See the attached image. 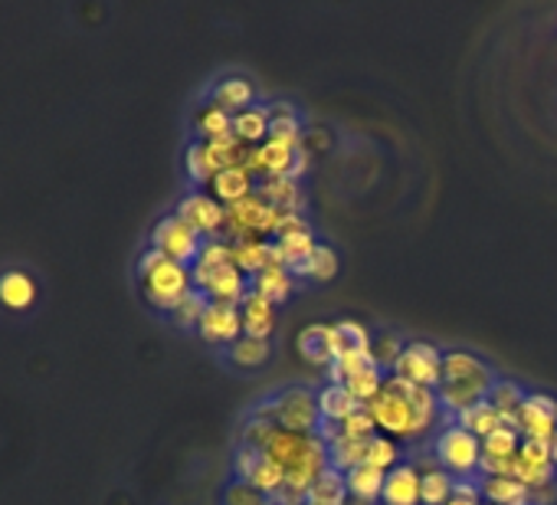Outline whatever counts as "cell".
Segmentation results:
<instances>
[{
    "instance_id": "b9f144b4",
    "label": "cell",
    "mask_w": 557,
    "mask_h": 505,
    "mask_svg": "<svg viewBox=\"0 0 557 505\" xmlns=\"http://www.w3.org/2000/svg\"><path fill=\"white\" fill-rule=\"evenodd\" d=\"M400 446H397V440L394 436H387V433H374L371 440H368V459L364 463H371V466H377V469H384V472H391L397 463H400Z\"/></svg>"
},
{
    "instance_id": "11a10c76",
    "label": "cell",
    "mask_w": 557,
    "mask_h": 505,
    "mask_svg": "<svg viewBox=\"0 0 557 505\" xmlns=\"http://www.w3.org/2000/svg\"><path fill=\"white\" fill-rule=\"evenodd\" d=\"M528 401H534L541 410H547L550 417H557V397L544 394V391H528Z\"/></svg>"
},
{
    "instance_id": "52a82bcc",
    "label": "cell",
    "mask_w": 557,
    "mask_h": 505,
    "mask_svg": "<svg viewBox=\"0 0 557 505\" xmlns=\"http://www.w3.org/2000/svg\"><path fill=\"white\" fill-rule=\"evenodd\" d=\"M495 381V371L492 365H482L469 374H459V378H443L440 387H436V397H440V407L446 414H462L466 407H472L475 401L488 397V387Z\"/></svg>"
},
{
    "instance_id": "e0dca14e",
    "label": "cell",
    "mask_w": 557,
    "mask_h": 505,
    "mask_svg": "<svg viewBox=\"0 0 557 505\" xmlns=\"http://www.w3.org/2000/svg\"><path fill=\"white\" fill-rule=\"evenodd\" d=\"M256 194H262L272 207L278 210H302L306 207V190L299 181L278 174V177H259Z\"/></svg>"
},
{
    "instance_id": "f546056e",
    "label": "cell",
    "mask_w": 557,
    "mask_h": 505,
    "mask_svg": "<svg viewBox=\"0 0 557 505\" xmlns=\"http://www.w3.org/2000/svg\"><path fill=\"white\" fill-rule=\"evenodd\" d=\"M194 128H197V135H200L203 141L226 138V135H233V112H226V109H220V106L207 102V106H200V109H197V115H194Z\"/></svg>"
},
{
    "instance_id": "74e56055",
    "label": "cell",
    "mask_w": 557,
    "mask_h": 505,
    "mask_svg": "<svg viewBox=\"0 0 557 505\" xmlns=\"http://www.w3.org/2000/svg\"><path fill=\"white\" fill-rule=\"evenodd\" d=\"M233 263V243L226 236H207L197 260L190 263L194 270H216V267H226Z\"/></svg>"
},
{
    "instance_id": "6da1fadb",
    "label": "cell",
    "mask_w": 557,
    "mask_h": 505,
    "mask_svg": "<svg viewBox=\"0 0 557 505\" xmlns=\"http://www.w3.org/2000/svg\"><path fill=\"white\" fill-rule=\"evenodd\" d=\"M249 417L275 420L283 430L293 433H319L322 410H319V391L309 384H286L272 394H265L259 404H252Z\"/></svg>"
},
{
    "instance_id": "d4e9b609",
    "label": "cell",
    "mask_w": 557,
    "mask_h": 505,
    "mask_svg": "<svg viewBox=\"0 0 557 505\" xmlns=\"http://www.w3.org/2000/svg\"><path fill=\"white\" fill-rule=\"evenodd\" d=\"M518 430L524 440H547L550 443V436L557 433V417H550L547 410H541L534 401L524 397L518 407Z\"/></svg>"
},
{
    "instance_id": "91938a15",
    "label": "cell",
    "mask_w": 557,
    "mask_h": 505,
    "mask_svg": "<svg viewBox=\"0 0 557 505\" xmlns=\"http://www.w3.org/2000/svg\"><path fill=\"white\" fill-rule=\"evenodd\" d=\"M306 505H312V502H306Z\"/></svg>"
},
{
    "instance_id": "8992f818",
    "label": "cell",
    "mask_w": 557,
    "mask_h": 505,
    "mask_svg": "<svg viewBox=\"0 0 557 505\" xmlns=\"http://www.w3.org/2000/svg\"><path fill=\"white\" fill-rule=\"evenodd\" d=\"M368 410L374 414L377 430H384L387 436L407 440V436H417V433L426 430V423H423V417L417 414V407H413L407 397H397V394H391V391H381V394L368 404Z\"/></svg>"
},
{
    "instance_id": "7402d4cb",
    "label": "cell",
    "mask_w": 557,
    "mask_h": 505,
    "mask_svg": "<svg viewBox=\"0 0 557 505\" xmlns=\"http://www.w3.org/2000/svg\"><path fill=\"white\" fill-rule=\"evenodd\" d=\"M338 267H342L338 249H335L332 243L319 239L315 249H312V257H309L306 263H299V267L293 270V276H296V280H319V283H325V280H332V276L338 273Z\"/></svg>"
},
{
    "instance_id": "8d00e7d4",
    "label": "cell",
    "mask_w": 557,
    "mask_h": 505,
    "mask_svg": "<svg viewBox=\"0 0 557 505\" xmlns=\"http://www.w3.org/2000/svg\"><path fill=\"white\" fill-rule=\"evenodd\" d=\"M384 381H387V371H381L377 365H371V368L351 374V378L345 381V387L355 394L358 404H371V401L384 391Z\"/></svg>"
},
{
    "instance_id": "7bdbcfd3",
    "label": "cell",
    "mask_w": 557,
    "mask_h": 505,
    "mask_svg": "<svg viewBox=\"0 0 557 505\" xmlns=\"http://www.w3.org/2000/svg\"><path fill=\"white\" fill-rule=\"evenodd\" d=\"M184 168L187 174L203 184V181H213V164H210V155H207V141L203 138H194L184 151Z\"/></svg>"
},
{
    "instance_id": "277c9868",
    "label": "cell",
    "mask_w": 557,
    "mask_h": 505,
    "mask_svg": "<svg viewBox=\"0 0 557 505\" xmlns=\"http://www.w3.org/2000/svg\"><path fill=\"white\" fill-rule=\"evenodd\" d=\"M286 210L272 207L262 194H246L236 204H226V239H243V236H275V226L283 220Z\"/></svg>"
},
{
    "instance_id": "4dcf8cb0",
    "label": "cell",
    "mask_w": 557,
    "mask_h": 505,
    "mask_svg": "<svg viewBox=\"0 0 557 505\" xmlns=\"http://www.w3.org/2000/svg\"><path fill=\"white\" fill-rule=\"evenodd\" d=\"M456 420H459L466 430H472L475 436H488L492 430L502 427V410H498L488 397H482V401H475L472 407H466L462 414H456Z\"/></svg>"
},
{
    "instance_id": "bcb514c9",
    "label": "cell",
    "mask_w": 557,
    "mask_h": 505,
    "mask_svg": "<svg viewBox=\"0 0 557 505\" xmlns=\"http://www.w3.org/2000/svg\"><path fill=\"white\" fill-rule=\"evenodd\" d=\"M342 433L345 436H355V440H371L377 433V423H374V414L368 410V404H361L358 410H351L342 420Z\"/></svg>"
},
{
    "instance_id": "603a6c76",
    "label": "cell",
    "mask_w": 557,
    "mask_h": 505,
    "mask_svg": "<svg viewBox=\"0 0 557 505\" xmlns=\"http://www.w3.org/2000/svg\"><path fill=\"white\" fill-rule=\"evenodd\" d=\"M249 283H252V290H256L259 296H265L269 303H283V299H289L293 290H296V276H293L289 267H265V270L256 273Z\"/></svg>"
},
{
    "instance_id": "4316f807",
    "label": "cell",
    "mask_w": 557,
    "mask_h": 505,
    "mask_svg": "<svg viewBox=\"0 0 557 505\" xmlns=\"http://www.w3.org/2000/svg\"><path fill=\"white\" fill-rule=\"evenodd\" d=\"M272 355V342L269 338H256V335H239L233 345H226V358L236 365V368H259L265 365Z\"/></svg>"
},
{
    "instance_id": "60d3db41",
    "label": "cell",
    "mask_w": 557,
    "mask_h": 505,
    "mask_svg": "<svg viewBox=\"0 0 557 505\" xmlns=\"http://www.w3.org/2000/svg\"><path fill=\"white\" fill-rule=\"evenodd\" d=\"M246 482H252V485H256L259 492H265V495L272 498V495H275L278 489L286 485V469L278 466V463H275L272 456H265V453H262V459L256 463V469H252V476H249Z\"/></svg>"
},
{
    "instance_id": "1f68e13d",
    "label": "cell",
    "mask_w": 557,
    "mask_h": 505,
    "mask_svg": "<svg viewBox=\"0 0 557 505\" xmlns=\"http://www.w3.org/2000/svg\"><path fill=\"white\" fill-rule=\"evenodd\" d=\"M453 482L456 476L446 472L443 466H430L423 469V482H420V505H446L453 498Z\"/></svg>"
},
{
    "instance_id": "2e32d148",
    "label": "cell",
    "mask_w": 557,
    "mask_h": 505,
    "mask_svg": "<svg viewBox=\"0 0 557 505\" xmlns=\"http://www.w3.org/2000/svg\"><path fill=\"white\" fill-rule=\"evenodd\" d=\"M210 99H213V106H220L226 112H239V109L256 102V86H252V79L233 73V76H223L210 86Z\"/></svg>"
},
{
    "instance_id": "d590c367",
    "label": "cell",
    "mask_w": 557,
    "mask_h": 505,
    "mask_svg": "<svg viewBox=\"0 0 557 505\" xmlns=\"http://www.w3.org/2000/svg\"><path fill=\"white\" fill-rule=\"evenodd\" d=\"M404 338L397 335V332H391V329H384V332H377L374 338H371V355H374V365L381 368V371H394L397 368V361H400V355H404Z\"/></svg>"
},
{
    "instance_id": "9a60e30c",
    "label": "cell",
    "mask_w": 557,
    "mask_h": 505,
    "mask_svg": "<svg viewBox=\"0 0 557 505\" xmlns=\"http://www.w3.org/2000/svg\"><path fill=\"white\" fill-rule=\"evenodd\" d=\"M239 312H243V332L246 335H256V338H269L278 316H275V303H269L265 296H259L256 290H249L239 303Z\"/></svg>"
},
{
    "instance_id": "4fadbf2b",
    "label": "cell",
    "mask_w": 557,
    "mask_h": 505,
    "mask_svg": "<svg viewBox=\"0 0 557 505\" xmlns=\"http://www.w3.org/2000/svg\"><path fill=\"white\" fill-rule=\"evenodd\" d=\"M197 332L203 335V342H213V345H233L239 335H243V312L239 306H230V303H210Z\"/></svg>"
},
{
    "instance_id": "f907efd6",
    "label": "cell",
    "mask_w": 557,
    "mask_h": 505,
    "mask_svg": "<svg viewBox=\"0 0 557 505\" xmlns=\"http://www.w3.org/2000/svg\"><path fill=\"white\" fill-rule=\"evenodd\" d=\"M518 456L524 463H531V466H554V456H550V443L547 440H521Z\"/></svg>"
},
{
    "instance_id": "ba28073f",
    "label": "cell",
    "mask_w": 557,
    "mask_h": 505,
    "mask_svg": "<svg viewBox=\"0 0 557 505\" xmlns=\"http://www.w3.org/2000/svg\"><path fill=\"white\" fill-rule=\"evenodd\" d=\"M391 374H400L420 387H440L443 381V352L433 342H407L397 368Z\"/></svg>"
},
{
    "instance_id": "9c48e42d",
    "label": "cell",
    "mask_w": 557,
    "mask_h": 505,
    "mask_svg": "<svg viewBox=\"0 0 557 505\" xmlns=\"http://www.w3.org/2000/svg\"><path fill=\"white\" fill-rule=\"evenodd\" d=\"M190 276H194V286L203 290L210 303L239 306L243 296L252 290L249 276H246L236 263H226V267H216V270H194V267H190Z\"/></svg>"
},
{
    "instance_id": "816d5d0a",
    "label": "cell",
    "mask_w": 557,
    "mask_h": 505,
    "mask_svg": "<svg viewBox=\"0 0 557 505\" xmlns=\"http://www.w3.org/2000/svg\"><path fill=\"white\" fill-rule=\"evenodd\" d=\"M511 472H515V456H488V453H482L479 476H511Z\"/></svg>"
},
{
    "instance_id": "d6a6232c",
    "label": "cell",
    "mask_w": 557,
    "mask_h": 505,
    "mask_svg": "<svg viewBox=\"0 0 557 505\" xmlns=\"http://www.w3.org/2000/svg\"><path fill=\"white\" fill-rule=\"evenodd\" d=\"M364 459H368V440H355V436H345L342 433V436H335L329 443V463L335 469H342V472L361 466Z\"/></svg>"
},
{
    "instance_id": "7dc6e473",
    "label": "cell",
    "mask_w": 557,
    "mask_h": 505,
    "mask_svg": "<svg viewBox=\"0 0 557 505\" xmlns=\"http://www.w3.org/2000/svg\"><path fill=\"white\" fill-rule=\"evenodd\" d=\"M338 335H342V345H351V348H371V329L358 319H338L335 322Z\"/></svg>"
},
{
    "instance_id": "836d02e7",
    "label": "cell",
    "mask_w": 557,
    "mask_h": 505,
    "mask_svg": "<svg viewBox=\"0 0 557 505\" xmlns=\"http://www.w3.org/2000/svg\"><path fill=\"white\" fill-rule=\"evenodd\" d=\"M371 365H374L371 348H351V345H345V348L338 352V358L329 365V381L345 384L351 374H358V371H364V368H371Z\"/></svg>"
},
{
    "instance_id": "c3c4849f",
    "label": "cell",
    "mask_w": 557,
    "mask_h": 505,
    "mask_svg": "<svg viewBox=\"0 0 557 505\" xmlns=\"http://www.w3.org/2000/svg\"><path fill=\"white\" fill-rule=\"evenodd\" d=\"M259 459H262V449L259 446L236 443V449H233V472H236V479H249Z\"/></svg>"
},
{
    "instance_id": "ffe728a7",
    "label": "cell",
    "mask_w": 557,
    "mask_h": 505,
    "mask_svg": "<svg viewBox=\"0 0 557 505\" xmlns=\"http://www.w3.org/2000/svg\"><path fill=\"white\" fill-rule=\"evenodd\" d=\"M302 135H306V122L293 102H272L269 106V138L302 145Z\"/></svg>"
},
{
    "instance_id": "3957f363",
    "label": "cell",
    "mask_w": 557,
    "mask_h": 505,
    "mask_svg": "<svg viewBox=\"0 0 557 505\" xmlns=\"http://www.w3.org/2000/svg\"><path fill=\"white\" fill-rule=\"evenodd\" d=\"M433 459H436V466H443L456 479L459 476H475L479 459H482V436L466 430L459 420L449 423V427H440V433L433 440Z\"/></svg>"
},
{
    "instance_id": "d6986e66",
    "label": "cell",
    "mask_w": 557,
    "mask_h": 505,
    "mask_svg": "<svg viewBox=\"0 0 557 505\" xmlns=\"http://www.w3.org/2000/svg\"><path fill=\"white\" fill-rule=\"evenodd\" d=\"M479 485L488 505H531V489L515 476H479Z\"/></svg>"
},
{
    "instance_id": "ac0fdd59",
    "label": "cell",
    "mask_w": 557,
    "mask_h": 505,
    "mask_svg": "<svg viewBox=\"0 0 557 505\" xmlns=\"http://www.w3.org/2000/svg\"><path fill=\"white\" fill-rule=\"evenodd\" d=\"M210 184H213V197L220 204H236V200H243L246 194L256 190V177H252V171L246 164H233V168L216 171Z\"/></svg>"
},
{
    "instance_id": "5bb4252c",
    "label": "cell",
    "mask_w": 557,
    "mask_h": 505,
    "mask_svg": "<svg viewBox=\"0 0 557 505\" xmlns=\"http://www.w3.org/2000/svg\"><path fill=\"white\" fill-rule=\"evenodd\" d=\"M420 482H423V472L413 463H397L384 479L381 502L384 505H420Z\"/></svg>"
},
{
    "instance_id": "44dd1931",
    "label": "cell",
    "mask_w": 557,
    "mask_h": 505,
    "mask_svg": "<svg viewBox=\"0 0 557 505\" xmlns=\"http://www.w3.org/2000/svg\"><path fill=\"white\" fill-rule=\"evenodd\" d=\"M233 135L256 148L269 138V106H246L239 112H233Z\"/></svg>"
},
{
    "instance_id": "cb8c5ba5",
    "label": "cell",
    "mask_w": 557,
    "mask_h": 505,
    "mask_svg": "<svg viewBox=\"0 0 557 505\" xmlns=\"http://www.w3.org/2000/svg\"><path fill=\"white\" fill-rule=\"evenodd\" d=\"M233 263L252 280L256 273H262L269 267V239H262V236L233 239Z\"/></svg>"
},
{
    "instance_id": "7c38bea8",
    "label": "cell",
    "mask_w": 557,
    "mask_h": 505,
    "mask_svg": "<svg viewBox=\"0 0 557 505\" xmlns=\"http://www.w3.org/2000/svg\"><path fill=\"white\" fill-rule=\"evenodd\" d=\"M302 145H293V141H278V138H265L262 145L249 148L246 155V168L252 171V177H278V174H289L293 161H296V151Z\"/></svg>"
},
{
    "instance_id": "f35d334b",
    "label": "cell",
    "mask_w": 557,
    "mask_h": 505,
    "mask_svg": "<svg viewBox=\"0 0 557 505\" xmlns=\"http://www.w3.org/2000/svg\"><path fill=\"white\" fill-rule=\"evenodd\" d=\"M524 397H528V391L515 378H495L492 387H488V401L502 410V417L505 414H518V407H521Z\"/></svg>"
},
{
    "instance_id": "f5cc1de1",
    "label": "cell",
    "mask_w": 557,
    "mask_h": 505,
    "mask_svg": "<svg viewBox=\"0 0 557 505\" xmlns=\"http://www.w3.org/2000/svg\"><path fill=\"white\" fill-rule=\"evenodd\" d=\"M453 495H456V498H482L479 472H475V476H459V479L453 482Z\"/></svg>"
},
{
    "instance_id": "e575fe53",
    "label": "cell",
    "mask_w": 557,
    "mask_h": 505,
    "mask_svg": "<svg viewBox=\"0 0 557 505\" xmlns=\"http://www.w3.org/2000/svg\"><path fill=\"white\" fill-rule=\"evenodd\" d=\"M207 306H210L207 293H203V290H197V286H190V290H187V293H184V296L174 303V309H171V319H174L181 329L200 325V319H203Z\"/></svg>"
},
{
    "instance_id": "5b68a950",
    "label": "cell",
    "mask_w": 557,
    "mask_h": 505,
    "mask_svg": "<svg viewBox=\"0 0 557 505\" xmlns=\"http://www.w3.org/2000/svg\"><path fill=\"white\" fill-rule=\"evenodd\" d=\"M203 233H197L181 213H164L154 226H151V246L161 249L168 260H177V263H194L197 253L203 246Z\"/></svg>"
},
{
    "instance_id": "db71d44e",
    "label": "cell",
    "mask_w": 557,
    "mask_h": 505,
    "mask_svg": "<svg viewBox=\"0 0 557 505\" xmlns=\"http://www.w3.org/2000/svg\"><path fill=\"white\" fill-rule=\"evenodd\" d=\"M554 498H557V479L541 482V485L531 489V505H550Z\"/></svg>"
},
{
    "instance_id": "ab89813d",
    "label": "cell",
    "mask_w": 557,
    "mask_h": 505,
    "mask_svg": "<svg viewBox=\"0 0 557 505\" xmlns=\"http://www.w3.org/2000/svg\"><path fill=\"white\" fill-rule=\"evenodd\" d=\"M0 299L8 306H24L34 299V280L24 270H8L0 273Z\"/></svg>"
},
{
    "instance_id": "30bf717a",
    "label": "cell",
    "mask_w": 557,
    "mask_h": 505,
    "mask_svg": "<svg viewBox=\"0 0 557 505\" xmlns=\"http://www.w3.org/2000/svg\"><path fill=\"white\" fill-rule=\"evenodd\" d=\"M174 213H181L197 233L203 236H223V226H226V204H220L213 194L207 190H187Z\"/></svg>"
},
{
    "instance_id": "83f0119b",
    "label": "cell",
    "mask_w": 557,
    "mask_h": 505,
    "mask_svg": "<svg viewBox=\"0 0 557 505\" xmlns=\"http://www.w3.org/2000/svg\"><path fill=\"white\" fill-rule=\"evenodd\" d=\"M384 479L387 472L371 466V463H361L355 469L345 472V482H348V495H358V498H368V502H377L381 492H384Z\"/></svg>"
},
{
    "instance_id": "7a4b0ae2",
    "label": "cell",
    "mask_w": 557,
    "mask_h": 505,
    "mask_svg": "<svg viewBox=\"0 0 557 505\" xmlns=\"http://www.w3.org/2000/svg\"><path fill=\"white\" fill-rule=\"evenodd\" d=\"M138 276H141V286H145V296L158 306V309H174V303L194 286V276H190V267L187 263H177V260H168L161 249L148 246L141 257H138Z\"/></svg>"
},
{
    "instance_id": "8fae6325",
    "label": "cell",
    "mask_w": 557,
    "mask_h": 505,
    "mask_svg": "<svg viewBox=\"0 0 557 505\" xmlns=\"http://www.w3.org/2000/svg\"><path fill=\"white\" fill-rule=\"evenodd\" d=\"M296 348H299V355H302L309 365L329 371V365L338 358V352H342L345 345H342V335H338L335 322H309V325L299 332Z\"/></svg>"
},
{
    "instance_id": "680465c9",
    "label": "cell",
    "mask_w": 557,
    "mask_h": 505,
    "mask_svg": "<svg viewBox=\"0 0 557 505\" xmlns=\"http://www.w3.org/2000/svg\"><path fill=\"white\" fill-rule=\"evenodd\" d=\"M550 456H554V466H557V433L550 436Z\"/></svg>"
},
{
    "instance_id": "f1b7e54d",
    "label": "cell",
    "mask_w": 557,
    "mask_h": 505,
    "mask_svg": "<svg viewBox=\"0 0 557 505\" xmlns=\"http://www.w3.org/2000/svg\"><path fill=\"white\" fill-rule=\"evenodd\" d=\"M361 404L355 401V394L345 387V384H338V381H329L322 391H319V410H322V420H345L351 410H358Z\"/></svg>"
},
{
    "instance_id": "f6af8a7d",
    "label": "cell",
    "mask_w": 557,
    "mask_h": 505,
    "mask_svg": "<svg viewBox=\"0 0 557 505\" xmlns=\"http://www.w3.org/2000/svg\"><path fill=\"white\" fill-rule=\"evenodd\" d=\"M223 505H272V498L246 479H230L223 489Z\"/></svg>"
},
{
    "instance_id": "681fc988",
    "label": "cell",
    "mask_w": 557,
    "mask_h": 505,
    "mask_svg": "<svg viewBox=\"0 0 557 505\" xmlns=\"http://www.w3.org/2000/svg\"><path fill=\"white\" fill-rule=\"evenodd\" d=\"M296 233H315V230H312V220H309L302 210H286L283 220H278V226H275V236H272V239L296 236Z\"/></svg>"
},
{
    "instance_id": "9f6ffc18",
    "label": "cell",
    "mask_w": 557,
    "mask_h": 505,
    "mask_svg": "<svg viewBox=\"0 0 557 505\" xmlns=\"http://www.w3.org/2000/svg\"><path fill=\"white\" fill-rule=\"evenodd\" d=\"M446 505H482V498H456V495H453Z\"/></svg>"
},
{
    "instance_id": "ee69618b",
    "label": "cell",
    "mask_w": 557,
    "mask_h": 505,
    "mask_svg": "<svg viewBox=\"0 0 557 505\" xmlns=\"http://www.w3.org/2000/svg\"><path fill=\"white\" fill-rule=\"evenodd\" d=\"M521 430H515V427H498V430H492L488 436H482V453H488V456H515L518 453V446H521Z\"/></svg>"
},
{
    "instance_id": "6f0895ef",
    "label": "cell",
    "mask_w": 557,
    "mask_h": 505,
    "mask_svg": "<svg viewBox=\"0 0 557 505\" xmlns=\"http://www.w3.org/2000/svg\"><path fill=\"white\" fill-rule=\"evenodd\" d=\"M345 505H377V502H368V498H358V495H348Z\"/></svg>"
},
{
    "instance_id": "484cf974",
    "label": "cell",
    "mask_w": 557,
    "mask_h": 505,
    "mask_svg": "<svg viewBox=\"0 0 557 505\" xmlns=\"http://www.w3.org/2000/svg\"><path fill=\"white\" fill-rule=\"evenodd\" d=\"M309 502L312 505H345L348 502V482H345V472L329 466L319 472V479L312 482L309 489Z\"/></svg>"
}]
</instances>
